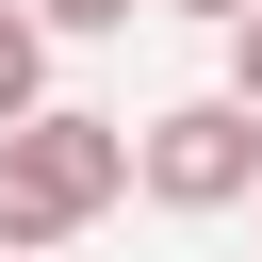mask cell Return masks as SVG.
<instances>
[{"mask_svg": "<svg viewBox=\"0 0 262 262\" xmlns=\"http://www.w3.org/2000/svg\"><path fill=\"white\" fill-rule=\"evenodd\" d=\"M131 196V115H33V131H0V262H33V246H66V229H98Z\"/></svg>", "mask_w": 262, "mask_h": 262, "instance_id": "obj_1", "label": "cell"}, {"mask_svg": "<svg viewBox=\"0 0 262 262\" xmlns=\"http://www.w3.org/2000/svg\"><path fill=\"white\" fill-rule=\"evenodd\" d=\"M246 213H262V196H246Z\"/></svg>", "mask_w": 262, "mask_h": 262, "instance_id": "obj_7", "label": "cell"}, {"mask_svg": "<svg viewBox=\"0 0 262 262\" xmlns=\"http://www.w3.org/2000/svg\"><path fill=\"white\" fill-rule=\"evenodd\" d=\"M131 196H147V213H246V196H262V115L164 98V115L131 131Z\"/></svg>", "mask_w": 262, "mask_h": 262, "instance_id": "obj_2", "label": "cell"}, {"mask_svg": "<svg viewBox=\"0 0 262 262\" xmlns=\"http://www.w3.org/2000/svg\"><path fill=\"white\" fill-rule=\"evenodd\" d=\"M213 98H229V115H262V16L229 33V82H213Z\"/></svg>", "mask_w": 262, "mask_h": 262, "instance_id": "obj_5", "label": "cell"}, {"mask_svg": "<svg viewBox=\"0 0 262 262\" xmlns=\"http://www.w3.org/2000/svg\"><path fill=\"white\" fill-rule=\"evenodd\" d=\"M16 16H33V33H131L147 0H16Z\"/></svg>", "mask_w": 262, "mask_h": 262, "instance_id": "obj_4", "label": "cell"}, {"mask_svg": "<svg viewBox=\"0 0 262 262\" xmlns=\"http://www.w3.org/2000/svg\"><path fill=\"white\" fill-rule=\"evenodd\" d=\"M33 115H49V33L0 0V131H33Z\"/></svg>", "mask_w": 262, "mask_h": 262, "instance_id": "obj_3", "label": "cell"}, {"mask_svg": "<svg viewBox=\"0 0 262 262\" xmlns=\"http://www.w3.org/2000/svg\"><path fill=\"white\" fill-rule=\"evenodd\" d=\"M164 16H213V33H246V16H262V0H164Z\"/></svg>", "mask_w": 262, "mask_h": 262, "instance_id": "obj_6", "label": "cell"}]
</instances>
